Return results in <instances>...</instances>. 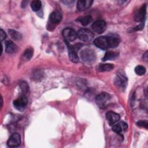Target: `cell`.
<instances>
[{
    "label": "cell",
    "mask_w": 148,
    "mask_h": 148,
    "mask_svg": "<svg viewBox=\"0 0 148 148\" xmlns=\"http://www.w3.org/2000/svg\"><path fill=\"white\" fill-rule=\"evenodd\" d=\"M111 96L107 92H102L98 94L96 98L95 102L99 108L103 109L106 108L110 103Z\"/></svg>",
    "instance_id": "6da1fadb"
},
{
    "label": "cell",
    "mask_w": 148,
    "mask_h": 148,
    "mask_svg": "<svg viewBox=\"0 0 148 148\" xmlns=\"http://www.w3.org/2000/svg\"><path fill=\"white\" fill-rule=\"evenodd\" d=\"M80 56L83 61L87 64L93 63L96 59V54L94 51L90 49H86L80 53Z\"/></svg>",
    "instance_id": "7a4b0ae2"
},
{
    "label": "cell",
    "mask_w": 148,
    "mask_h": 148,
    "mask_svg": "<svg viewBox=\"0 0 148 148\" xmlns=\"http://www.w3.org/2000/svg\"><path fill=\"white\" fill-rule=\"evenodd\" d=\"M77 37L82 41L90 42L94 38V34L88 29L82 28L77 32Z\"/></svg>",
    "instance_id": "3957f363"
},
{
    "label": "cell",
    "mask_w": 148,
    "mask_h": 148,
    "mask_svg": "<svg viewBox=\"0 0 148 148\" xmlns=\"http://www.w3.org/2000/svg\"><path fill=\"white\" fill-rule=\"evenodd\" d=\"M114 84L120 89L125 88L127 84V77L124 72H120L117 73L114 79Z\"/></svg>",
    "instance_id": "277c9868"
},
{
    "label": "cell",
    "mask_w": 148,
    "mask_h": 148,
    "mask_svg": "<svg viewBox=\"0 0 148 148\" xmlns=\"http://www.w3.org/2000/svg\"><path fill=\"white\" fill-rule=\"evenodd\" d=\"M27 103L28 100L25 95L22 94L17 99L13 101V106L17 110L23 112L26 107Z\"/></svg>",
    "instance_id": "5b68a950"
},
{
    "label": "cell",
    "mask_w": 148,
    "mask_h": 148,
    "mask_svg": "<svg viewBox=\"0 0 148 148\" xmlns=\"http://www.w3.org/2000/svg\"><path fill=\"white\" fill-rule=\"evenodd\" d=\"M94 45L98 48L102 50H106L109 48L108 38L107 36H101L97 38L94 41Z\"/></svg>",
    "instance_id": "8992f818"
},
{
    "label": "cell",
    "mask_w": 148,
    "mask_h": 148,
    "mask_svg": "<svg viewBox=\"0 0 148 148\" xmlns=\"http://www.w3.org/2000/svg\"><path fill=\"white\" fill-rule=\"evenodd\" d=\"M62 36L66 42L73 41L77 38V33L75 31L71 28H65L62 31Z\"/></svg>",
    "instance_id": "52a82bcc"
},
{
    "label": "cell",
    "mask_w": 148,
    "mask_h": 148,
    "mask_svg": "<svg viewBox=\"0 0 148 148\" xmlns=\"http://www.w3.org/2000/svg\"><path fill=\"white\" fill-rule=\"evenodd\" d=\"M92 28L94 32L98 34H102L106 29V23L104 20H98L92 24Z\"/></svg>",
    "instance_id": "ba28073f"
},
{
    "label": "cell",
    "mask_w": 148,
    "mask_h": 148,
    "mask_svg": "<svg viewBox=\"0 0 148 148\" xmlns=\"http://www.w3.org/2000/svg\"><path fill=\"white\" fill-rule=\"evenodd\" d=\"M21 138L18 133L13 134L7 142V145L10 147H17L20 145Z\"/></svg>",
    "instance_id": "9c48e42d"
},
{
    "label": "cell",
    "mask_w": 148,
    "mask_h": 148,
    "mask_svg": "<svg viewBox=\"0 0 148 148\" xmlns=\"http://www.w3.org/2000/svg\"><path fill=\"white\" fill-rule=\"evenodd\" d=\"M65 43L67 46L69 57L71 61L74 63L78 62H79V57H78L75 48L69 42L65 41Z\"/></svg>",
    "instance_id": "30bf717a"
},
{
    "label": "cell",
    "mask_w": 148,
    "mask_h": 148,
    "mask_svg": "<svg viewBox=\"0 0 148 148\" xmlns=\"http://www.w3.org/2000/svg\"><path fill=\"white\" fill-rule=\"evenodd\" d=\"M106 119L110 125H113L120 120V116L119 114L114 112L110 111L106 113Z\"/></svg>",
    "instance_id": "8fae6325"
},
{
    "label": "cell",
    "mask_w": 148,
    "mask_h": 148,
    "mask_svg": "<svg viewBox=\"0 0 148 148\" xmlns=\"http://www.w3.org/2000/svg\"><path fill=\"white\" fill-rule=\"evenodd\" d=\"M146 13V5H143L139 8V10L135 14V20L139 22L143 21L145 18Z\"/></svg>",
    "instance_id": "7c38bea8"
},
{
    "label": "cell",
    "mask_w": 148,
    "mask_h": 148,
    "mask_svg": "<svg viewBox=\"0 0 148 148\" xmlns=\"http://www.w3.org/2000/svg\"><path fill=\"white\" fill-rule=\"evenodd\" d=\"M62 20V14L58 11L53 12L49 16V21L52 24H57Z\"/></svg>",
    "instance_id": "4fadbf2b"
},
{
    "label": "cell",
    "mask_w": 148,
    "mask_h": 148,
    "mask_svg": "<svg viewBox=\"0 0 148 148\" xmlns=\"http://www.w3.org/2000/svg\"><path fill=\"white\" fill-rule=\"evenodd\" d=\"M93 1L91 0H80L77 1V8L79 10L83 11L88 9L92 4Z\"/></svg>",
    "instance_id": "5bb4252c"
},
{
    "label": "cell",
    "mask_w": 148,
    "mask_h": 148,
    "mask_svg": "<svg viewBox=\"0 0 148 148\" xmlns=\"http://www.w3.org/2000/svg\"><path fill=\"white\" fill-rule=\"evenodd\" d=\"M108 38L109 48H114L117 47L120 43V39L115 34H110L107 36Z\"/></svg>",
    "instance_id": "9a60e30c"
},
{
    "label": "cell",
    "mask_w": 148,
    "mask_h": 148,
    "mask_svg": "<svg viewBox=\"0 0 148 148\" xmlns=\"http://www.w3.org/2000/svg\"><path fill=\"white\" fill-rule=\"evenodd\" d=\"M127 124L122 121L118 124H114L112 127V130L114 132L120 134L123 131H125L127 128Z\"/></svg>",
    "instance_id": "2e32d148"
},
{
    "label": "cell",
    "mask_w": 148,
    "mask_h": 148,
    "mask_svg": "<svg viewBox=\"0 0 148 148\" xmlns=\"http://www.w3.org/2000/svg\"><path fill=\"white\" fill-rule=\"evenodd\" d=\"M6 52L8 53H14L17 51L18 47L17 45L11 40L6 41Z\"/></svg>",
    "instance_id": "e0dca14e"
},
{
    "label": "cell",
    "mask_w": 148,
    "mask_h": 148,
    "mask_svg": "<svg viewBox=\"0 0 148 148\" xmlns=\"http://www.w3.org/2000/svg\"><path fill=\"white\" fill-rule=\"evenodd\" d=\"M113 65L111 64H99L97 69L99 72L110 71L113 69Z\"/></svg>",
    "instance_id": "ac0fdd59"
},
{
    "label": "cell",
    "mask_w": 148,
    "mask_h": 148,
    "mask_svg": "<svg viewBox=\"0 0 148 148\" xmlns=\"http://www.w3.org/2000/svg\"><path fill=\"white\" fill-rule=\"evenodd\" d=\"M92 18L90 15L78 18V19L77 20V21L80 22L84 26L89 24L92 21Z\"/></svg>",
    "instance_id": "d6986e66"
},
{
    "label": "cell",
    "mask_w": 148,
    "mask_h": 148,
    "mask_svg": "<svg viewBox=\"0 0 148 148\" xmlns=\"http://www.w3.org/2000/svg\"><path fill=\"white\" fill-rule=\"evenodd\" d=\"M119 54L116 52H113V51H107L104 57L102 58V60L103 61H105L106 60H112L115 59L117 56Z\"/></svg>",
    "instance_id": "ffe728a7"
},
{
    "label": "cell",
    "mask_w": 148,
    "mask_h": 148,
    "mask_svg": "<svg viewBox=\"0 0 148 148\" xmlns=\"http://www.w3.org/2000/svg\"><path fill=\"white\" fill-rule=\"evenodd\" d=\"M8 32L11 38L14 40H19L21 38V34L16 30L10 29L8 30Z\"/></svg>",
    "instance_id": "44dd1931"
},
{
    "label": "cell",
    "mask_w": 148,
    "mask_h": 148,
    "mask_svg": "<svg viewBox=\"0 0 148 148\" xmlns=\"http://www.w3.org/2000/svg\"><path fill=\"white\" fill-rule=\"evenodd\" d=\"M41 6H42L41 2L39 0L33 1L31 3V9L33 11L36 12V11L39 10L41 8Z\"/></svg>",
    "instance_id": "7402d4cb"
},
{
    "label": "cell",
    "mask_w": 148,
    "mask_h": 148,
    "mask_svg": "<svg viewBox=\"0 0 148 148\" xmlns=\"http://www.w3.org/2000/svg\"><path fill=\"white\" fill-rule=\"evenodd\" d=\"M20 89L21 90V91L23 92V94L25 95L26 93H27L29 91V86L27 84V82H24V81H22L20 83Z\"/></svg>",
    "instance_id": "603a6c76"
},
{
    "label": "cell",
    "mask_w": 148,
    "mask_h": 148,
    "mask_svg": "<svg viewBox=\"0 0 148 148\" xmlns=\"http://www.w3.org/2000/svg\"><path fill=\"white\" fill-rule=\"evenodd\" d=\"M146 68L142 65H138L135 68V72L138 75H143L146 73Z\"/></svg>",
    "instance_id": "cb8c5ba5"
},
{
    "label": "cell",
    "mask_w": 148,
    "mask_h": 148,
    "mask_svg": "<svg viewBox=\"0 0 148 148\" xmlns=\"http://www.w3.org/2000/svg\"><path fill=\"white\" fill-rule=\"evenodd\" d=\"M33 55V50L31 49H27L23 54V57L26 60H29Z\"/></svg>",
    "instance_id": "d4e9b609"
},
{
    "label": "cell",
    "mask_w": 148,
    "mask_h": 148,
    "mask_svg": "<svg viewBox=\"0 0 148 148\" xmlns=\"http://www.w3.org/2000/svg\"><path fill=\"white\" fill-rule=\"evenodd\" d=\"M137 125L140 127H144L147 128L148 123L147 120H140L137 123Z\"/></svg>",
    "instance_id": "484cf974"
},
{
    "label": "cell",
    "mask_w": 148,
    "mask_h": 148,
    "mask_svg": "<svg viewBox=\"0 0 148 148\" xmlns=\"http://www.w3.org/2000/svg\"><path fill=\"white\" fill-rule=\"evenodd\" d=\"M0 35H1V40L2 41L6 38V33L3 31L2 29H1V32H0Z\"/></svg>",
    "instance_id": "4316f807"
},
{
    "label": "cell",
    "mask_w": 148,
    "mask_h": 148,
    "mask_svg": "<svg viewBox=\"0 0 148 148\" xmlns=\"http://www.w3.org/2000/svg\"><path fill=\"white\" fill-rule=\"evenodd\" d=\"M144 27V23H141L140 24H139V25H138L136 27H135L134 28V29L135 30H140V29H142Z\"/></svg>",
    "instance_id": "83f0119b"
}]
</instances>
